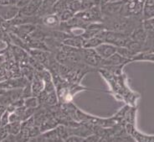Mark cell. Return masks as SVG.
<instances>
[{
    "label": "cell",
    "mask_w": 154,
    "mask_h": 142,
    "mask_svg": "<svg viewBox=\"0 0 154 142\" xmlns=\"http://www.w3.org/2000/svg\"><path fill=\"white\" fill-rule=\"evenodd\" d=\"M126 131L128 134H131V137H133L137 142H152L154 138V136H150L140 133L135 129L133 124L127 123L126 125Z\"/></svg>",
    "instance_id": "2"
},
{
    "label": "cell",
    "mask_w": 154,
    "mask_h": 142,
    "mask_svg": "<svg viewBox=\"0 0 154 142\" xmlns=\"http://www.w3.org/2000/svg\"><path fill=\"white\" fill-rule=\"evenodd\" d=\"M84 139L80 136H76V135H73L68 138L66 139V142H83Z\"/></svg>",
    "instance_id": "13"
},
{
    "label": "cell",
    "mask_w": 154,
    "mask_h": 142,
    "mask_svg": "<svg viewBox=\"0 0 154 142\" xmlns=\"http://www.w3.org/2000/svg\"><path fill=\"white\" fill-rule=\"evenodd\" d=\"M7 129H8V133H12V134H18L21 129V125L19 122H12L11 124H8L7 125Z\"/></svg>",
    "instance_id": "12"
},
{
    "label": "cell",
    "mask_w": 154,
    "mask_h": 142,
    "mask_svg": "<svg viewBox=\"0 0 154 142\" xmlns=\"http://www.w3.org/2000/svg\"><path fill=\"white\" fill-rule=\"evenodd\" d=\"M81 54L83 62H85L86 65L94 67V68L100 67L102 58L96 53L95 49L83 48V49H81Z\"/></svg>",
    "instance_id": "1"
},
{
    "label": "cell",
    "mask_w": 154,
    "mask_h": 142,
    "mask_svg": "<svg viewBox=\"0 0 154 142\" xmlns=\"http://www.w3.org/2000/svg\"><path fill=\"white\" fill-rule=\"evenodd\" d=\"M45 89V82L38 74L34 77V81L32 84V93L34 96H38Z\"/></svg>",
    "instance_id": "4"
},
{
    "label": "cell",
    "mask_w": 154,
    "mask_h": 142,
    "mask_svg": "<svg viewBox=\"0 0 154 142\" xmlns=\"http://www.w3.org/2000/svg\"><path fill=\"white\" fill-rule=\"evenodd\" d=\"M60 21V17H59V15H48L45 19H44V23L50 27H54L56 25H59Z\"/></svg>",
    "instance_id": "9"
},
{
    "label": "cell",
    "mask_w": 154,
    "mask_h": 142,
    "mask_svg": "<svg viewBox=\"0 0 154 142\" xmlns=\"http://www.w3.org/2000/svg\"><path fill=\"white\" fill-rule=\"evenodd\" d=\"M74 16H75V14L72 13L69 9H65L64 11H62L60 14H59V17H60V19L62 22H67L69 21V19H72Z\"/></svg>",
    "instance_id": "10"
},
{
    "label": "cell",
    "mask_w": 154,
    "mask_h": 142,
    "mask_svg": "<svg viewBox=\"0 0 154 142\" xmlns=\"http://www.w3.org/2000/svg\"><path fill=\"white\" fill-rule=\"evenodd\" d=\"M39 104V101L38 98L33 97V98H29L27 99L24 101V105L29 108H35Z\"/></svg>",
    "instance_id": "11"
},
{
    "label": "cell",
    "mask_w": 154,
    "mask_h": 142,
    "mask_svg": "<svg viewBox=\"0 0 154 142\" xmlns=\"http://www.w3.org/2000/svg\"><path fill=\"white\" fill-rule=\"evenodd\" d=\"M99 141V136L96 134H92L90 135L87 138L84 139L83 142H98Z\"/></svg>",
    "instance_id": "14"
},
{
    "label": "cell",
    "mask_w": 154,
    "mask_h": 142,
    "mask_svg": "<svg viewBox=\"0 0 154 142\" xmlns=\"http://www.w3.org/2000/svg\"><path fill=\"white\" fill-rule=\"evenodd\" d=\"M122 0H110V2H121Z\"/></svg>",
    "instance_id": "15"
},
{
    "label": "cell",
    "mask_w": 154,
    "mask_h": 142,
    "mask_svg": "<svg viewBox=\"0 0 154 142\" xmlns=\"http://www.w3.org/2000/svg\"><path fill=\"white\" fill-rule=\"evenodd\" d=\"M116 50H117L116 46L112 45V44H108V43H102L100 46L95 48L96 53L98 54L102 59H106V58L112 56V55L116 53Z\"/></svg>",
    "instance_id": "3"
},
{
    "label": "cell",
    "mask_w": 154,
    "mask_h": 142,
    "mask_svg": "<svg viewBox=\"0 0 154 142\" xmlns=\"http://www.w3.org/2000/svg\"><path fill=\"white\" fill-rule=\"evenodd\" d=\"M62 43L65 46H70L77 49H81V47H83L84 44V39L81 36H74V37H69V38L64 40Z\"/></svg>",
    "instance_id": "5"
},
{
    "label": "cell",
    "mask_w": 154,
    "mask_h": 142,
    "mask_svg": "<svg viewBox=\"0 0 154 142\" xmlns=\"http://www.w3.org/2000/svg\"><path fill=\"white\" fill-rule=\"evenodd\" d=\"M116 53H118L120 56H122V57L129 59L130 61L131 60V58L134 56L136 54H134L131 50H130L126 46H121V47H117L116 50Z\"/></svg>",
    "instance_id": "8"
},
{
    "label": "cell",
    "mask_w": 154,
    "mask_h": 142,
    "mask_svg": "<svg viewBox=\"0 0 154 142\" xmlns=\"http://www.w3.org/2000/svg\"><path fill=\"white\" fill-rule=\"evenodd\" d=\"M104 43L100 39L97 37H93L89 40H84V44H83V48H87V49H95L96 47L100 46V44Z\"/></svg>",
    "instance_id": "6"
},
{
    "label": "cell",
    "mask_w": 154,
    "mask_h": 142,
    "mask_svg": "<svg viewBox=\"0 0 154 142\" xmlns=\"http://www.w3.org/2000/svg\"><path fill=\"white\" fill-rule=\"evenodd\" d=\"M68 9L74 13L75 15L82 11V1L81 0H72L70 2H67Z\"/></svg>",
    "instance_id": "7"
}]
</instances>
